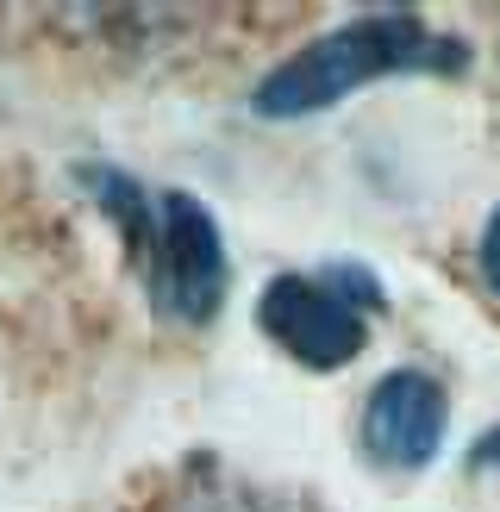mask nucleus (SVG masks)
Returning <instances> with one entry per match:
<instances>
[{
  "instance_id": "nucleus-1",
  "label": "nucleus",
  "mask_w": 500,
  "mask_h": 512,
  "mask_svg": "<svg viewBox=\"0 0 500 512\" xmlns=\"http://www.w3.org/2000/svg\"><path fill=\"white\" fill-rule=\"evenodd\" d=\"M463 44L432 38L413 13H375V19H350L338 32L313 38L307 50L263 75L257 88V113L263 119H300L344 100L350 88L375 82V75H400V69H457Z\"/></svg>"
},
{
  "instance_id": "nucleus-2",
  "label": "nucleus",
  "mask_w": 500,
  "mask_h": 512,
  "mask_svg": "<svg viewBox=\"0 0 500 512\" xmlns=\"http://www.w3.org/2000/svg\"><path fill=\"white\" fill-rule=\"evenodd\" d=\"M107 213L119 219V232L132 238V256L150 275V294L169 319H213L225 300V250H219V225L194 194L163 188V194H138L125 175H107Z\"/></svg>"
},
{
  "instance_id": "nucleus-3",
  "label": "nucleus",
  "mask_w": 500,
  "mask_h": 512,
  "mask_svg": "<svg viewBox=\"0 0 500 512\" xmlns=\"http://www.w3.org/2000/svg\"><path fill=\"white\" fill-rule=\"evenodd\" d=\"M375 275L363 269H319V275H275L263 300H257V325L263 338H275L294 363L307 369H344L363 350V313H375Z\"/></svg>"
},
{
  "instance_id": "nucleus-4",
  "label": "nucleus",
  "mask_w": 500,
  "mask_h": 512,
  "mask_svg": "<svg viewBox=\"0 0 500 512\" xmlns=\"http://www.w3.org/2000/svg\"><path fill=\"white\" fill-rule=\"evenodd\" d=\"M444 419H450V400L438 381L419 369H394L375 381V394L363 406V450L388 469H425L444 444Z\"/></svg>"
},
{
  "instance_id": "nucleus-5",
  "label": "nucleus",
  "mask_w": 500,
  "mask_h": 512,
  "mask_svg": "<svg viewBox=\"0 0 500 512\" xmlns=\"http://www.w3.org/2000/svg\"><path fill=\"white\" fill-rule=\"evenodd\" d=\"M482 275H488V288L500 294V207H494L488 232H482Z\"/></svg>"
},
{
  "instance_id": "nucleus-6",
  "label": "nucleus",
  "mask_w": 500,
  "mask_h": 512,
  "mask_svg": "<svg viewBox=\"0 0 500 512\" xmlns=\"http://www.w3.org/2000/svg\"><path fill=\"white\" fill-rule=\"evenodd\" d=\"M494 456H500V431H494V438H488L482 450H475V463H494Z\"/></svg>"
}]
</instances>
